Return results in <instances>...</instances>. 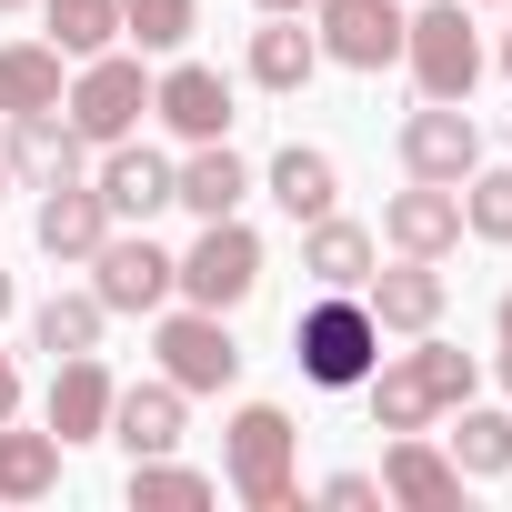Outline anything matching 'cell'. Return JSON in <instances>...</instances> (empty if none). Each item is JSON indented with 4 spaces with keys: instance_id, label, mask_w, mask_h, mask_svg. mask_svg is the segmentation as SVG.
<instances>
[{
    "instance_id": "obj_1",
    "label": "cell",
    "mask_w": 512,
    "mask_h": 512,
    "mask_svg": "<svg viewBox=\"0 0 512 512\" xmlns=\"http://www.w3.org/2000/svg\"><path fill=\"white\" fill-rule=\"evenodd\" d=\"M472 352H452L442 332H412V352H392V362H372V432H432L442 412H462L472 402Z\"/></svg>"
},
{
    "instance_id": "obj_2",
    "label": "cell",
    "mask_w": 512,
    "mask_h": 512,
    "mask_svg": "<svg viewBox=\"0 0 512 512\" xmlns=\"http://www.w3.org/2000/svg\"><path fill=\"white\" fill-rule=\"evenodd\" d=\"M292 362H302V382H322V392H362L372 362H382L372 302H362V292H312V312L292 322Z\"/></svg>"
},
{
    "instance_id": "obj_3",
    "label": "cell",
    "mask_w": 512,
    "mask_h": 512,
    "mask_svg": "<svg viewBox=\"0 0 512 512\" xmlns=\"http://www.w3.org/2000/svg\"><path fill=\"white\" fill-rule=\"evenodd\" d=\"M292 452H302V432H292V412L282 402H241L231 412V432H221V472H231V492L251 502V512H292Z\"/></svg>"
},
{
    "instance_id": "obj_4",
    "label": "cell",
    "mask_w": 512,
    "mask_h": 512,
    "mask_svg": "<svg viewBox=\"0 0 512 512\" xmlns=\"http://www.w3.org/2000/svg\"><path fill=\"white\" fill-rule=\"evenodd\" d=\"M61 111H71V131L91 141V151H111V141H131L141 121H151V71H141V51H91L81 71H71V91H61Z\"/></svg>"
},
{
    "instance_id": "obj_5",
    "label": "cell",
    "mask_w": 512,
    "mask_h": 512,
    "mask_svg": "<svg viewBox=\"0 0 512 512\" xmlns=\"http://www.w3.org/2000/svg\"><path fill=\"white\" fill-rule=\"evenodd\" d=\"M402 61H412L422 101H472V81H482L472 0H422V11H402Z\"/></svg>"
},
{
    "instance_id": "obj_6",
    "label": "cell",
    "mask_w": 512,
    "mask_h": 512,
    "mask_svg": "<svg viewBox=\"0 0 512 512\" xmlns=\"http://www.w3.org/2000/svg\"><path fill=\"white\" fill-rule=\"evenodd\" d=\"M171 292H181V302H201V312H241L251 292H262V231H251L241 211L201 221V241L171 262Z\"/></svg>"
},
{
    "instance_id": "obj_7",
    "label": "cell",
    "mask_w": 512,
    "mask_h": 512,
    "mask_svg": "<svg viewBox=\"0 0 512 512\" xmlns=\"http://www.w3.org/2000/svg\"><path fill=\"white\" fill-rule=\"evenodd\" d=\"M151 352H161V382H181V392H231V372H241V342H231V322H221V312H201V302L161 312Z\"/></svg>"
},
{
    "instance_id": "obj_8",
    "label": "cell",
    "mask_w": 512,
    "mask_h": 512,
    "mask_svg": "<svg viewBox=\"0 0 512 512\" xmlns=\"http://www.w3.org/2000/svg\"><path fill=\"white\" fill-rule=\"evenodd\" d=\"M91 292H101V312H161L171 302V251L151 241V221H111V241L91 251Z\"/></svg>"
},
{
    "instance_id": "obj_9",
    "label": "cell",
    "mask_w": 512,
    "mask_h": 512,
    "mask_svg": "<svg viewBox=\"0 0 512 512\" xmlns=\"http://www.w3.org/2000/svg\"><path fill=\"white\" fill-rule=\"evenodd\" d=\"M312 41H322V61H342V71H392L402 61V0H312Z\"/></svg>"
},
{
    "instance_id": "obj_10",
    "label": "cell",
    "mask_w": 512,
    "mask_h": 512,
    "mask_svg": "<svg viewBox=\"0 0 512 512\" xmlns=\"http://www.w3.org/2000/svg\"><path fill=\"white\" fill-rule=\"evenodd\" d=\"M362 302H372V322L382 332H442V312H452V282H442V262H412V251H392V272L372 262V282H362Z\"/></svg>"
},
{
    "instance_id": "obj_11",
    "label": "cell",
    "mask_w": 512,
    "mask_h": 512,
    "mask_svg": "<svg viewBox=\"0 0 512 512\" xmlns=\"http://www.w3.org/2000/svg\"><path fill=\"white\" fill-rule=\"evenodd\" d=\"M482 161V131H472V101H422L402 121V171L412 181H472Z\"/></svg>"
},
{
    "instance_id": "obj_12",
    "label": "cell",
    "mask_w": 512,
    "mask_h": 512,
    "mask_svg": "<svg viewBox=\"0 0 512 512\" xmlns=\"http://www.w3.org/2000/svg\"><path fill=\"white\" fill-rule=\"evenodd\" d=\"M11 181H31V191H61V181H91V141L71 131V111H21L11 121Z\"/></svg>"
},
{
    "instance_id": "obj_13",
    "label": "cell",
    "mask_w": 512,
    "mask_h": 512,
    "mask_svg": "<svg viewBox=\"0 0 512 512\" xmlns=\"http://www.w3.org/2000/svg\"><path fill=\"white\" fill-rule=\"evenodd\" d=\"M382 241L412 251V262H442V251L462 241V181H412L382 201Z\"/></svg>"
},
{
    "instance_id": "obj_14",
    "label": "cell",
    "mask_w": 512,
    "mask_h": 512,
    "mask_svg": "<svg viewBox=\"0 0 512 512\" xmlns=\"http://www.w3.org/2000/svg\"><path fill=\"white\" fill-rule=\"evenodd\" d=\"M151 111L171 121V141H231V81L211 61H171L151 81Z\"/></svg>"
},
{
    "instance_id": "obj_15",
    "label": "cell",
    "mask_w": 512,
    "mask_h": 512,
    "mask_svg": "<svg viewBox=\"0 0 512 512\" xmlns=\"http://www.w3.org/2000/svg\"><path fill=\"white\" fill-rule=\"evenodd\" d=\"M382 502H402V512H462L452 452H432V432H392V452H382Z\"/></svg>"
},
{
    "instance_id": "obj_16",
    "label": "cell",
    "mask_w": 512,
    "mask_h": 512,
    "mask_svg": "<svg viewBox=\"0 0 512 512\" xmlns=\"http://www.w3.org/2000/svg\"><path fill=\"white\" fill-rule=\"evenodd\" d=\"M91 191H101L111 221H151V211H171V161L141 151V141H111L101 171H91Z\"/></svg>"
},
{
    "instance_id": "obj_17",
    "label": "cell",
    "mask_w": 512,
    "mask_h": 512,
    "mask_svg": "<svg viewBox=\"0 0 512 512\" xmlns=\"http://www.w3.org/2000/svg\"><path fill=\"white\" fill-rule=\"evenodd\" d=\"M111 392H121V382L101 372V352H71V362H51V432H61V452L111 432Z\"/></svg>"
},
{
    "instance_id": "obj_18",
    "label": "cell",
    "mask_w": 512,
    "mask_h": 512,
    "mask_svg": "<svg viewBox=\"0 0 512 512\" xmlns=\"http://www.w3.org/2000/svg\"><path fill=\"white\" fill-rule=\"evenodd\" d=\"M372 262H382V241H372L362 221H342V211L302 221V272H312V292H362Z\"/></svg>"
},
{
    "instance_id": "obj_19",
    "label": "cell",
    "mask_w": 512,
    "mask_h": 512,
    "mask_svg": "<svg viewBox=\"0 0 512 512\" xmlns=\"http://www.w3.org/2000/svg\"><path fill=\"white\" fill-rule=\"evenodd\" d=\"M241 191H251V161H241L231 141H191V161H171V201H181L191 221L241 211Z\"/></svg>"
},
{
    "instance_id": "obj_20",
    "label": "cell",
    "mask_w": 512,
    "mask_h": 512,
    "mask_svg": "<svg viewBox=\"0 0 512 512\" xmlns=\"http://www.w3.org/2000/svg\"><path fill=\"white\" fill-rule=\"evenodd\" d=\"M181 402H191L181 382H131V392H111V432H101V442H121L131 462H141V452H171V442H181Z\"/></svg>"
},
{
    "instance_id": "obj_21",
    "label": "cell",
    "mask_w": 512,
    "mask_h": 512,
    "mask_svg": "<svg viewBox=\"0 0 512 512\" xmlns=\"http://www.w3.org/2000/svg\"><path fill=\"white\" fill-rule=\"evenodd\" d=\"M31 231H41L51 262H91V251L111 241V211H101V191H91V181H61V191L41 201V221H31Z\"/></svg>"
},
{
    "instance_id": "obj_22",
    "label": "cell",
    "mask_w": 512,
    "mask_h": 512,
    "mask_svg": "<svg viewBox=\"0 0 512 512\" xmlns=\"http://www.w3.org/2000/svg\"><path fill=\"white\" fill-rule=\"evenodd\" d=\"M322 71V41L302 31V11H262V31H251V81L262 91H302Z\"/></svg>"
},
{
    "instance_id": "obj_23",
    "label": "cell",
    "mask_w": 512,
    "mask_h": 512,
    "mask_svg": "<svg viewBox=\"0 0 512 512\" xmlns=\"http://www.w3.org/2000/svg\"><path fill=\"white\" fill-rule=\"evenodd\" d=\"M262 191L292 211V221H322L332 201H342V171H332V151H312V141H292V151H272V171H262Z\"/></svg>"
},
{
    "instance_id": "obj_24",
    "label": "cell",
    "mask_w": 512,
    "mask_h": 512,
    "mask_svg": "<svg viewBox=\"0 0 512 512\" xmlns=\"http://www.w3.org/2000/svg\"><path fill=\"white\" fill-rule=\"evenodd\" d=\"M61 51L51 41H0V121H21V111H61Z\"/></svg>"
},
{
    "instance_id": "obj_25",
    "label": "cell",
    "mask_w": 512,
    "mask_h": 512,
    "mask_svg": "<svg viewBox=\"0 0 512 512\" xmlns=\"http://www.w3.org/2000/svg\"><path fill=\"white\" fill-rule=\"evenodd\" d=\"M61 492V432H21V412L0 422V502H51Z\"/></svg>"
},
{
    "instance_id": "obj_26",
    "label": "cell",
    "mask_w": 512,
    "mask_h": 512,
    "mask_svg": "<svg viewBox=\"0 0 512 512\" xmlns=\"http://www.w3.org/2000/svg\"><path fill=\"white\" fill-rule=\"evenodd\" d=\"M101 292H51L41 312H31V342L51 352V362H71V352H101Z\"/></svg>"
},
{
    "instance_id": "obj_27",
    "label": "cell",
    "mask_w": 512,
    "mask_h": 512,
    "mask_svg": "<svg viewBox=\"0 0 512 512\" xmlns=\"http://www.w3.org/2000/svg\"><path fill=\"white\" fill-rule=\"evenodd\" d=\"M452 472H462V482H492V472H512V412H482V402H462V422H452Z\"/></svg>"
},
{
    "instance_id": "obj_28",
    "label": "cell",
    "mask_w": 512,
    "mask_h": 512,
    "mask_svg": "<svg viewBox=\"0 0 512 512\" xmlns=\"http://www.w3.org/2000/svg\"><path fill=\"white\" fill-rule=\"evenodd\" d=\"M41 11H51V51L61 61H91V51L121 41V0H41Z\"/></svg>"
},
{
    "instance_id": "obj_29",
    "label": "cell",
    "mask_w": 512,
    "mask_h": 512,
    "mask_svg": "<svg viewBox=\"0 0 512 512\" xmlns=\"http://www.w3.org/2000/svg\"><path fill=\"white\" fill-rule=\"evenodd\" d=\"M201 31V0H121V41L131 51H181Z\"/></svg>"
},
{
    "instance_id": "obj_30",
    "label": "cell",
    "mask_w": 512,
    "mask_h": 512,
    "mask_svg": "<svg viewBox=\"0 0 512 512\" xmlns=\"http://www.w3.org/2000/svg\"><path fill=\"white\" fill-rule=\"evenodd\" d=\"M221 482L211 472H191V462H171V452H141L131 462V502H171V512H191V502H211Z\"/></svg>"
},
{
    "instance_id": "obj_31",
    "label": "cell",
    "mask_w": 512,
    "mask_h": 512,
    "mask_svg": "<svg viewBox=\"0 0 512 512\" xmlns=\"http://www.w3.org/2000/svg\"><path fill=\"white\" fill-rule=\"evenodd\" d=\"M462 231H472V241H512V161H502V171L472 161V181H462Z\"/></svg>"
},
{
    "instance_id": "obj_32",
    "label": "cell",
    "mask_w": 512,
    "mask_h": 512,
    "mask_svg": "<svg viewBox=\"0 0 512 512\" xmlns=\"http://www.w3.org/2000/svg\"><path fill=\"white\" fill-rule=\"evenodd\" d=\"M322 502H332V512H372V502H382V472H332Z\"/></svg>"
},
{
    "instance_id": "obj_33",
    "label": "cell",
    "mask_w": 512,
    "mask_h": 512,
    "mask_svg": "<svg viewBox=\"0 0 512 512\" xmlns=\"http://www.w3.org/2000/svg\"><path fill=\"white\" fill-rule=\"evenodd\" d=\"M492 332H502V362H492V372H502V392H512V292H502V312H492Z\"/></svg>"
},
{
    "instance_id": "obj_34",
    "label": "cell",
    "mask_w": 512,
    "mask_h": 512,
    "mask_svg": "<svg viewBox=\"0 0 512 512\" xmlns=\"http://www.w3.org/2000/svg\"><path fill=\"white\" fill-rule=\"evenodd\" d=\"M11 412H21V362L0 352V422H11Z\"/></svg>"
},
{
    "instance_id": "obj_35",
    "label": "cell",
    "mask_w": 512,
    "mask_h": 512,
    "mask_svg": "<svg viewBox=\"0 0 512 512\" xmlns=\"http://www.w3.org/2000/svg\"><path fill=\"white\" fill-rule=\"evenodd\" d=\"M502 11H512V0H502ZM492 71H502V81H512V31H502V51H492Z\"/></svg>"
},
{
    "instance_id": "obj_36",
    "label": "cell",
    "mask_w": 512,
    "mask_h": 512,
    "mask_svg": "<svg viewBox=\"0 0 512 512\" xmlns=\"http://www.w3.org/2000/svg\"><path fill=\"white\" fill-rule=\"evenodd\" d=\"M11 302H21V292H11V272H0V322H11Z\"/></svg>"
},
{
    "instance_id": "obj_37",
    "label": "cell",
    "mask_w": 512,
    "mask_h": 512,
    "mask_svg": "<svg viewBox=\"0 0 512 512\" xmlns=\"http://www.w3.org/2000/svg\"><path fill=\"white\" fill-rule=\"evenodd\" d=\"M262 11H312V0H262Z\"/></svg>"
},
{
    "instance_id": "obj_38",
    "label": "cell",
    "mask_w": 512,
    "mask_h": 512,
    "mask_svg": "<svg viewBox=\"0 0 512 512\" xmlns=\"http://www.w3.org/2000/svg\"><path fill=\"white\" fill-rule=\"evenodd\" d=\"M0 201H11V161H0Z\"/></svg>"
},
{
    "instance_id": "obj_39",
    "label": "cell",
    "mask_w": 512,
    "mask_h": 512,
    "mask_svg": "<svg viewBox=\"0 0 512 512\" xmlns=\"http://www.w3.org/2000/svg\"><path fill=\"white\" fill-rule=\"evenodd\" d=\"M472 11H502V0H472Z\"/></svg>"
},
{
    "instance_id": "obj_40",
    "label": "cell",
    "mask_w": 512,
    "mask_h": 512,
    "mask_svg": "<svg viewBox=\"0 0 512 512\" xmlns=\"http://www.w3.org/2000/svg\"><path fill=\"white\" fill-rule=\"evenodd\" d=\"M0 11H21V0H0Z\"/></svg>"
}]
</instances>
